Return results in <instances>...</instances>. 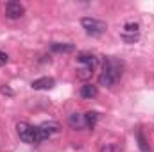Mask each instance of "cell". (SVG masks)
Returning <instances> with one entry per match:
<instances>
[{
  "instance_id": "obj_14",
  "label": "cell",
  "mask_w": 154,
  "mask_h": 152,
  "mask_svg": "<svg viewBox=\"0 0 154 152\" xmlns=\"http://www.w3.org/2000/svg\"><path fill=\"white\" fill-rule=\"evenodd\" d=\"M91 75H93V68H90V66H81V68L77 70V77H79L81 81H88Z\"/></svg>"
},
{
  "instance_id": "obj_10",
  "label": "cell",
  "mask_w": 154,
  "mask_h": 152,
  "mask_svg": "<svg viewBox=\"0 0 154 152\" xmlns=\"http://www.w3.org/2000/svg\"><path fill=\"white\" fill-rule=\"evenodd\" d=\"M97 95H99V88L93 86V84H84V86L81 88V97L86 99V100H91V99H95Z\"/></svg>"
},
{
  "instance_id": "obj_12",
  "label": "cell",
  "mask_w": 154,
  "mask_h": 152,
  "mask_svg": "<svg viewBox=\"0 0 154 152\" xmlns=\"http://www.w3.org/2000/svg\"><path fill=\"white\" fill-rule=\"evenodd\" d=\"M99 116H100V114L97 113V111H88V113H84V125H86L88 129H95V125H97V122H99Z\"/></svg>"
},
{
  "instance_id": "obj_3",
  "label": "cell",
  "mask_w": 154,
  "mask_h": 152,
  "mask_svg": "<svg viewBox=\"0 0 154 152\" xmlns=\"http://www.w3.org/2000/svg\"><path fill=\"white\" fill-rule=\"evenodd\" d=\"M56 132H59V123L57 122H43L36 125V136H34V143H41L48 138H52Z\"/></svg>"
},
{
  "instance_id": "obj_9",
  "label": "cell",
  "mask_w": 154,
  "mask_h": 152,
  "mask_svg": "<svg viewBox=\"0 0 154 152\" xmlns=\"http://www.w3.org/2000/svg\"><path fill=\"white\" fill-rule=\"evenodd\" d=\"M50 50L52 52H57V54H72L75 50V47L72 43H50Z\"/></svg>"
},
{
  "instance_id": "obj_7",
  "label": "cell",
  "mask_w": 154,
  "mask_h": 152,
  "mask_svg": "<svg viewBox=\"0 0 154 152\" xmlns=\"http://www.w3.org/2000/svg\"><path fill=\"white\" fill-rule=\"evenodd\" d=\"M54 84H56V81L52 77H39L31 82L32 90H50V88H54Z\"/></svg>"
},
{
  "instance_id": "obj_15",
  "label": "cell",
  "mask_w": 154,
  "mask_h": 152,
  "mask_svg": "<svg viewBox=\"0 0 154 152\" xmlns=\"http://www.w3.org/2000/svg\"><path fill=\"white\" fill-rule=\"evenodd\" d=\"M100 152H120V149H118V145H115V143H102Z\"/></svg>"
},
{
  "instance_id": "obj_16",
  "label": "cell",
  "mask_w": 154,
  "mask_h": 152,
  "mask_svg": "<svg viewBox=\"0 0 154 152\" xmlns=\"http://www.w3.org/2000/svg\"><path fill=\"white\" fill-rule=\"evenodd\" d=\"M7 61H9V56H7L4 50H0V66H5Z\"/></svg>"
},
{
  "instance_id": "obj_1",
  "label": "cell",
  "mask_w": 154,
  "mask_h": 152,
  "mask_svg": "<svg viewBox=\"0 0 154 152\" xmlns=\"http://www.w3.org/2000/svg\"><path fill=\"white\" fill-rule=\"evenodd\" d=\"M122 72H124V65L118 61V59H113V57H108L102 65V74L99 77V84L100 86H115L116 82L122 79Z\"/></svg>"
},
{
  "instance_id": "obj_8",
  "label": "cell",
  "mask_w": 154,
  "mask_h": 152,
  "mask_svg": "<svg viewBox=\"0 0 154 152\" xmlns=\"http://www.w3.org/2000/svg\"><path fill=\"white\" fill-rule=\"evenodd\" d=\"M77 61H79L82 66H90V68H95L97 63H99V59H97L93 54H90V52H81V54H77Z\"/></svg>"
},
{
  "instance_id": "obj_5",
  "label": "cell",
  "mask_w": 154,
  "mask_h": 152,
  "mask_svg": "<svg viewBox=\"0 0 154 152\" xmlns=\"http://www.w3.org/2000/svg\"><path fill=\"white\" fill-rule=\"evenodd\" d=\"M16 132L20 136V140L23 143H34V136H36V127L27 123V122H18L16 123Z\"/></svg>"
},
{
  "instance_id": "obj_13",
  "label": "cell",
  "mask_w": 154,
  "mask_h": 152,
  "mask_svg": "<svg viewBox=\"0 0 154 152\" xmlns=\"http://www.w3.org/2000/svg\"><path fill=\"white\" fill-rule=\"evenodd\" d=\"M68 123H70L74 129H81V127H84V114L72 113L70 116H68Z\"/></svg>"
},
{
  "instance_id": "obj_4",
  "label": "cell",
  "mask_w": 154,
  "mask_h": 152,
  "mask_svg": "<svg viewBox=\"0 0 154 152\" xmlns=\"http://www.w3.org/2000/svg\"><path fill=\"white\" fill-rule=\"evenodd\" d=\"M120 36L124 39V43H129V45L136 43V41L140 39V25H138L136 22H127V23L124 25Z\"/></svg>"
},
{
  "instance_id": "obj_6",
  "label": "cell",
  "mask_w": 154,
  "mask_h": 152,
  "mask_svg": "<svg viewBox=\"0 0 154 152\" xmlns=\"http://www.w3.org/2000/svg\"><path fill=\"white\" fill-rule=\"evenodd\" d=\"M23 13H25V7H23L20 2L11 0V2H7V4H5V16H7L9 20L22 18V16H23Z\"/></svg>"
},
{
  "instance_id": "obj_11",
  "label": "cell",
  "mask_w": 154,
  "mask_h": 152,
  "mask_svg": "<svg viewBox=\"0 0 154 152\" xmlns=\"http://www.w3.org/2000/svg\"><path fill=\"white\" fill-rule=\"evenodd\" d=\"M136 143H138V149L142 152H152V149H151V145H149V141H147V138H145L142 129H136Z\"/></svg>"
},
{
  "instance_id": "obj_2",
  "label": "cell",
  "mask_w": 154,
  "mask_h": 152,
  "mask_svg": "<svg viewBox=\"0 0 154 152\" xmlns=\"http://www.w3.org/2000/svg\"><path fill=\"white\" fill-rule=\"evenodd\" d=\"M81 25H82L84 32H86L88 36H93V38H97V36H102V34L106 32V29H108L106 22H102V20H97V18H90V16L82 18V20H81Z\"/></svg>"
}]
</instances>
